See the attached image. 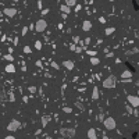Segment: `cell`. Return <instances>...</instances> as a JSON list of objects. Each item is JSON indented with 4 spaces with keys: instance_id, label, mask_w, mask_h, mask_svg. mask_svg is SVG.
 <instances>
[{
    "instance_id": "cell-2",
    "label": "cell",
    "mask_w": 139,
    "mask_h": 139,
    "mask_svg": "<svg viewBox=\"0 0 139 139\" xmlns=\"http://www.w3.org/2000/svg\"><path fill=\"white\" fill-rule=\"evenodd\" d=\"M117 123H115V120L113 117H107L106 120H104V128L108 129V131H111V129H114Z\"/></svg>"
},
{
    "instance_id": "cell-9",
    "label": "cell",
    "mask_w": 139,
    "mask_h": 139,
    "mask_svg": "<svg viewBox=\"0 0 139 139\" xmlns=\"http://www.w3.org/2000/svg\"><path fill=\"white\" fill-rule=\"evenodd\" d=\"M90 28H92V22L90 21H83V24H82V29L83 31H90Z\"/></svg>"
},
{
    "instance_id": "cell-20",
    "label": "cell",
    "mask_w": 139,
    "mask_h": 139,
    "mask_svg": "<svg viewBox=\"0 0 139 139\" xmlns=\"http://www.w3.org/2000/svg\"><path fill=\"white\" fill-rule=\"evenodd\" d=\"M6 60H8V61H13V56H11V54H7V56H6Z\"/></svg>"
},
{
    "instance_id": "cell-12",
    "label": "cell",
    "mask_w": 139,
    "mask_h": 139,
    "mask_svg": "<svg viewBox=\"0 0 139 139\" xmlns=\"http://www.w3.org/2000/svg\"><path fill=\"white\" fill-rule=\"evenodd\" d=\"M49 121H50V115H45V117L42 118V125H43V127H46Z\"/></svg>"
},
{
    "instance_id": "cell-11",
    "label": "cell",
    "mask_w": 139,
    "mask_h": 139,
    "mask_svg": "<svg viewBox=\"0 0 139 139\" xmlns=\"http://www.w3.org/2000/svg\"><path fill=\"white\" fill-rule=\"evenodd\" d=\"M63 66L66 67L67 70H72L74 68V63L72 61H70V60H66V61H63Z\"/></svg>"
},
{
    "instance_id": "cell-13",
    "label": "cell",
    "mask_w": 139,
    "mask_h": 139,
    "mask_svg": "<svg viewBox=\"0 0 139 139\" xmlns=\"http://www.w3.org/2000/svg\"><path fill=\"white\" fill-rule=\"evenodd\" d=\"M15 71V68H14V66L13 64H8L7 67H6V72H10V74H13Z\"/></svg>"
},
{
    "instance_id": "cell-14",
    "label": "cell",
    "mask_w": 139,
    "mask_h": 139,
    "mask_svg": "<svg viewBox=\"0 0 139 139\" xmlns=\"http://www.w3.org/2000/svg\"><path fill=\"white\" fill-rule=\"evenodd\" d=\"M121 77H123L124 79H127V78H131V77H132V72H131V71H124V72L121 74Z\"/></svg>"
},
{
    "instance_id": "cell-29",
    "label": "cell",
    "mask_w": 139,
    "mask_h": 139,
    "mask_svg": "<svg viewBox=\"0 0 139 139\" xmlns=\"http://www.w3.org/2000/svg\"><path fill=\"white\" fill-rule=\"evenodd\" d=\"M110 1H115V0H110Z\"/></svg>"
},
{
    "instance_id": "cell-10",
    "label": "cell",
    "mask_w": 139,
    "mask_h": 139,
    "mask_svg": "<svg viewBox=\"0 0 139 139\" xmlns=\"http://www.w3.org/2000/svg\"><path fill=\"white\" fill-rule=\"evenodd\" d=\"M60 11H63L64 14H68V13H71V7H68L67 4H61L60 6Z\"/></svg>"
},
{
    "instance_id": "cell-16",
    "label": "cell",
    "mask_w": 139,
    "mask_h": 139,
    "mask_svg": "<svg viewBox=\"0 0 139 139\" xmlns=\"http://www.w3.org/2000/svg\"><path fill=\"white\" fill-rule=\"evenodd\" d=\"M114 31H115V28H114V26H110V28H106L104 33H106V35H111V33L114 32Z\"/></svg>"
},
{
    "instance_id": "cell-26",
    "label": "cell",
    "mask_w": 139,
    "mask_h": 139,
    "mask_svg": "<svg viewBox=\"0 0 139 139\" xmlns=\"http://www.w3.org/2000/svg\"><path fill=\"white\" fill-rule=\"evenodd\" d=\"M88 53H89L90 56H96V51H92V50H89V51H88Z\"/></svg>"
},
{
    "instance_id": "cell-22",
    "label": "cell",
    "mask_w": 139,
    "mask_h": 139,
    "mask_svg": "<svg viewBox=\"0 0 139 139\" xmlns=\"http://www.w3.org/2000/svg\"><path fill=\"white\" fill-rule=\"evenodd\" d=\"M99 21H100L102 24H104V22H106V20H104V17H100V18H99Z\"/></svg>"
},
{
    "instance_id": "cell-30",
    "label": "cell",
    "mask_w": 139,
    "mask_h": 139,
    "mask_svg": "<svg viewBox=\"0 0 139 139\" xmlns=\"http://www.w3.org/2000/svg\"><path fill=\"white\" fill-rule=\"evenodd\" d=\"M104 139H108V138H104Z\"/></svg>"
},
{
    "instance_id": "cell-15",
    "label": "cell",
    "mask_w": 139,
    "mask_h": 139,
    "mask_svg": "<svg viewBox=\"0 0 139 139\" xmlns=\"http://www.w3.org/2000/svg\"><path fill=\"white\" fill-rule=\"evenodd\" d=\"M66 4L68 7H74V6H77V0H66Z\"/></svg>"
},
{
    "instance_id": "cell-28",
    "label": "cell",
    "mask_w": 139,
    "mask_h": 139,
    "mask_svg": "<svg viewBox=\"0 0 139 139\" xmlns=\"http://www.w3.org/2000/svg\"><path fill=\"white\" fill-rule=\"evenodd\" d=\"M4 139H15V138H14V136H6Z\"/></svg>"
},
{
    "instance_id": "cell-1",
    "label": "cell",
    "mask_w": 139,
    "mask_h": 139,
    "mask_svg": "<svg viewBox=\"0 0 139 139\" xmlns=\"http://www.w3.org/2000/svg\"><path fill=\"white\" fill-rule=\"evenodd\" d=\"M115 85H117V77L115 75H110V77H107L106 79L103 81V86L104 88H115Z\"/></svg>"
},
{
    "instance_id": "cell-19",
    "label": "cell",
    "mask_w": 139,
    "mask_h": 139,
    "mask_svg": "<svg viewBox=\"0 0 139 139\" xmlns=\"http://www.w3.org/2000/svg\"><path fill=\"white\" fill-rule=\"evenodd\" d=\"M35 49H36V50H41L42 49V42H39V41L35 42Z\"/></svg>"
},
{
    "instance_id": "cell-8",
    "label": "cell",
    "mask_w": 139,
    "mask_h": 139,
    "mask_svg": "<svg viewBox=\"0 0 139 139\" xmlns=\"http://www.w3.org/2000/svg\"><path fill=\"white\" fill-rule=\"evenodd\" d=\"M88 138L89 139H98V132L95 128H89V131H88Z\"/></svg>"
},
{
    "instance_id": "cell-7",
    "label": "cell",
    "mask_w": 139,
    "mask_h": 139,
    "mask_svg": "<svg viewBox=\"0 0 139 139\" xmlns=\"http://www.w3.org/2000/svg\"><path fill=\"white\" fill-rule=\"evenodd\" d=\"M4 14L11 18V17L17 15V10L15 8H13V7H7V8H4Z\"/></svg>"
},
{
    "instance_id": "cell-25",
    "label": "cell",
    "mask_w": 139,
    "mask_h": 139,
    "mask_svg": "<svg viewBox=\"0 0 139 139\" xmlns=\"http://www.w3.org/2000/svg\"><path fill=\"white\" fill-rule=\"evenodd\" d=\"M64 111H66V113H71L72 110H71V108H68V107H64Z\"/></svg>"
},
{
    "instance_id": "cell-17",
    "label": "cell",
    "mask_w": 139,
    "mask_h": 139,
    "mask_svg": "<svg viewBox=\"0 0 139 139\" xmlns=\"http://www.w3.org/2000/svg\"><path fill=\"white\" fill-rule=\"evenodd\" d=\"M92 99H99V89L95 88L93 89V93H92Z\"/></svg>"
},
{
    "instance_id": "cell-18",
    "label": "cell",
    "mask_w": 139,
    "mask_h": 139,
    "mask_svg": "<svg viewBox=\"0 0 139 139\" xmlns=\"http://www.w3.org/2000/svg\"><path fill=\"white\" fill-rule=\"evenodd\" d=\"M90 63H92L93 66H96V64H99V63H100V60H99V58H96V57H92V58H90Z\"/></svg>"
},
{
    "instance_id": "cell-4",
    "label": "cell",
    "mask_w": 139,
    "mask_h": 139,
    "mask_svg": "<svg viewBox=\"0 0 139 139\" xmlns=\"http://www.w3.org/2000/svg\"><path fill=\"white\" fill-rule=\"evenodd\" d=\"M60 134L64 136V138H74L75 136V131L72 128H61Z\"/></svg>"
},
{
    "instance_id": "cell-23",
    "label": "cell",
    "mask_w": 139,
    "mask_h": 139,
    "mask_svg": "<svg viewBox=\"0 0 139 139\" xmlns=\"http://www.w3.org/2000/svg\"><path fill=\"white\" fill-rule=\"evenodd\" d=\"M24 51H25V53H31V49L26 46V47H24Z\"/></svg>"
},
{
    "instance_id": "cell-21",
    "label": "cell",
    "mask_w": 139,
    "mask_h": 139,
    "mask_svg": "<svg viewBox=\"0 0 139 139\" xmlns=\"http://www.w3.org/2000/svg\"><path fill=\"white\" fill-rule=\"evenodd\" d=\"M47 13H49V10H47V8H45V10H42V14H43V15H46Z\"/></svg>"
},
{
    "instance_id": "cell-6",
    "label": "cell",
    "mask_w": 139,
    "mask_h": 139,
    "mask_svg": "<svg viewBox=\"0 0 139 139\" xmlns=\"http://www.w3.org/2000/svg\"><path fill=\"white\" fill-rule=\"evenodd\" d=\"M127 100H128V103L131 104L132 107H139V98L138 96H132V95H129L128 98H127Z\"/></svg>"
},
{
    "instance_id": "cell-3",
    "label": "cell",
    "mask_w": 139,
    "mask_h": 139,
    "mask_svg": "<svg viewBox=\"0 0 139 139\" xmlns=\"http://www.w3.org/2000/svg\"><path fill=\"white\" fill-rule=\"evenodd\" d=\"M47 28V22L42 18V20H38L36 21V24H35V29L38 31V32H43L45 29Z\"/></svg>"
},
{
    "instance_id": "cell-24",
    "label": "cell",
    "mask_w": 139,
    "mask_h": 139,
    "mask_svg": "<svg viewBox=\"0 0 139 139\" xmlns=\"http://www.w3.org/2000/svg\"><path fill=\"white\" fill-rule=\"evenodd\" d=\"M26 32H28V28H26V26H24V28H22V35H25Z\"/></svg>"
},
{
    "instance_id": "cell-5",
    "label": "cell",
    "mask_w": 139,
    "mask_h": 139,
    "mask_svg": "<svg viewBox=\"0 0 139 139\" xmlns=\"http://www.w3.org/2000/svg\"><path fill=\"white\" fill-rule=\"evenodd\" d=\"M20 125H21V123H20V121H17V120H13V121H10V124L7 125V131H10V132L17 131V129L20 128Z\"/></svg>"
},
{
    "instance_id": "cell-27",
    "label": "cell",
    "mask_w": 139,
    "mask_h": 139,
    "mask_svg": "<svg viewBox=\"0 0 139 139\" xmlns=\"http://www.w3.org/2000/svg\"><path fill=\"white\" fill-rule=\"evenodd\" d=\"M29 90H31V92L33 93V92H35V86H31V88H29Z\"/></svg>"
}]
</instances>
